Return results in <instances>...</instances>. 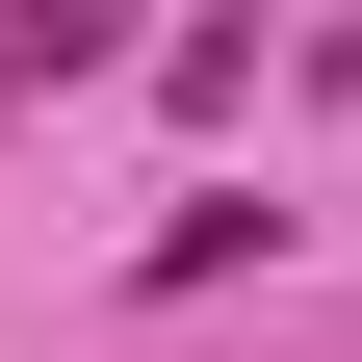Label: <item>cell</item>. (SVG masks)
I'll return each instance as SVG.
<instances>
[{"label": "cell", "instance_id": "1", "mask_svg": "<svg viewBox=\"0 0 362 362\" xmlns=\"http://www.w3.org/2000/svg\"><path fill=\"white\" fill-rule=\"evenodd\" d=\"M104 52H129L104 0H0V104H52V78H104Z\"/></svg>", "mask_w": 362, "mask_h": 362}]
</instances>
